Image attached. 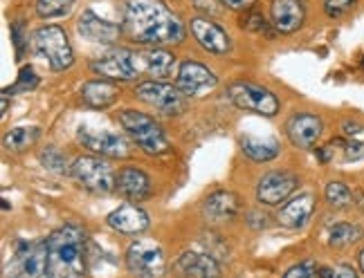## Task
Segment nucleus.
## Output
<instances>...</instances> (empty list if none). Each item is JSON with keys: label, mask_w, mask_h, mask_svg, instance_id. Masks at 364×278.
I'll use <instances>...</instances> for the list:
<instances>
[{"label": "nucleus", "mask_w": 364, "mask_h": 278, "mask_svg": "<svg viewBox=\"0 0 364 278\" xmlns=\"http://www.w3.org/2000/svg\"><path fill=\"white\" fill-rule=\"evenodd\" d=\"M122 27L142 45H176L185 38V25L162 0H124Z\"/></svg>", "instance_id": "1"}, {"label": "nucleus", "mask_w": 364, "mask_h": 278, "mask_svg": "<svg viewBox=\"0 0 364 278\" xmlns=\"http://www.w3.org/2000/svg\"><path fill=\"white\" fill-rule=\"evenodd\" d=\"M176 70V57L169 50H113L106 57L92 61V72L106 79L133 81L137 77H151L160 81L171 77Z\"/></svg>", "instance_id": "2"}, {"label": "nucleus", "mask_w": 364, "mask_h": 278, "mask_svg": "<svg viewBox=\"0 0 364 278\" xmlns=\"http://www.w3.org/2000/svg\"><path fill=\"white\" fill-rule=\"evenodd\" d=\"M83 233L77 227H61L48 238L50 278H81L83 265Z\"/></svg>", "instance_id": "3"}, {"label": "nucleus", "mask_w": 364, "mask_h": 278, "mask_svg": "<svg viewBox=\"0 0 364 278\" xmlns=\"http://www.w3.org/2000/svg\"><path fill=\"white\" fill-rule=\"evenodd\" d=\"M119 123L146 155H164V152L169 150V142H166L160 123L153 117L137 113V110H122Z\"/></svg>", "instance_id": "4"}, {"label": "nucleus", "mask_w": 364, "mask_h": 278, "mask_svg": "<svg viewBox=\"0 0 364 278\" xmlns=\"http://www.w3.org/2000/svg\"><path fill=\"white\" fill-rule=\"evenodd\" d=\"M32 45L38 57H43L50 63L54 72L68 70L75 63V54H73V45H70V40H68V34L57 25H48L36 30Z\"/></svg>", "instance_id": "5"}, {"label": "nucleus", "mask_w": 364, "mask_h": 278, "mask_svg": "<svg viewBox=\"0 0 364 278\" xmlns=\"http://www.w3.org/2000/svg\"><path fill=\"white\" fill-rule=\"evenodd\" d=\"M5 278H50L48 240L41 243H16L14 262L7 265Z\"/></svg>", "instance_id": "6"}, {"label": "nucleus", "mask_w": 364, "mask_h": 278, "mask_svg": "<svg viewBox=\"0 0 364 278\" xmlns=\"http://www.w3.org/2000/svg\"><path fill=\"white\" fill-rule=\"evenodd\" d=\"M70 173H73L79 187H83L90 193H110L117 187V177L110 171V166L100 157H90V155L77 157Z\"/></svg>", "instance_id": "7"}, {"label": "nucleus", "mask_w": 364, "mask_h": 278, "mask_svg": "<svg viewBox=\"0 0 364 278\" xmlns=\"http://www.w3.org/2000/svg\"><path fill=\"white\" fill-rule=\"evenodd\" d=\"M126 265L137 278H162L166 269V258L158 243L135 240L126 252Z\"/></svg>", "instance_id": "8"}, {"label": "nucleus", "mask_w": 364, "mask_h": 278, "mask_svg": "<svg viewBox=\"0 0 364 278\" xmlns=\"http://www.w3.org/2000/svg\"><path fill=\"white\" fill-rule=\"evenodd\" d=\"M228 96L232 99V104L241 110H250V113H257L263 117H274L279 113V99L257 83H232L228 88Z\"/></svg>", "instance_id": "9"}, {"label": "nucleus", "mask_w": 364, "mask_h": 278, "mask_svg": "<svg viewBox=\"0 0 364 278\" xmlns=\"http://www.w3.org/2000/svg\"><path fill=\"white\" fill-rule=\"evenodd\" d=\"M135 96L164 115H180L187 110V94H182L178 86H169L162 81H144L135 88Z\"/></svg>", "instance_id": "10"}, {"label": "nucleus", "mask_w": 364, "mask_h": 278, "mask_svg": "<svg viewBox=\"0 0 364 278\" xmlns=\"http://www.w3.org/2000/svg\"><path fill=\"white\" fill-rule=\"evenodd\" d=\"M79 142L92 152H100L106 157L126 160L131 157V144L129 139L119 133L106 130V128H92V126H79L77 130Z\"/></svg>", "instance_id": "11"}, {"label": "nucleus", "mask_w": 364, "mask_h": 278, "mask_svg": "<svg viewBox=\"0 0 364 278\" xmlns=\"http://www.w3.org/2000/svg\"><path fill=\"white\" fill-rule=\"evenodd\" d=\"M176 86L187 96H200L218 86V79L209 67L196 61H187L178 67V79Z\"/></svg>", "instance_id": "12"}, {"label": "nucleus", "mask_w": 364, "mask_h": 278, "mask_svg": "<svg viewBox=\"0 0 364 278\" xmlns=\"http://www.w3.org/2000/svg\"><path fill=\"white\" fill-rule=\"evenodd\" d=\"M297 189V177L288 173V171H272L268 175L261 177L259 189H257V198L261 204H282L288 200V196Z\"/></svg>", "instance_id": "13"}, {"label": "nucleus", "mask_w": 364, "mask_h": 278, "mask_svg": "<svg viewBox=\"0 0 364 278\" xmlns=\"http://www.w3.org/2000/svg\"><path fill=\"white\" fill-rule=\"evenodd\" d=\"M189 30L203 50L212 52V54H228L230 52V36L214 21H209L205 16H196L189 23Z\"/></svg>", "instance_id": "14"}, {"label": "nucleus", "mask_w": 364, "mask_h": 278, "mask_svg": "<svg viewBox=\"0 0 364 278\" xmlns=\"http://www.w3.org/2000/svg\"><path fill=\"white\" fill-rule=\"evenodd\" d=\"M77 30L83 38L92 40V43H115L122 36L124 27L106 18H100L92 9H86L77 21Z\"/></svg>", "instance_id": "15"}, {"label": "nucleus", "mask_w": 364, "mask_h": 278, "mask_svg": "<svg viewBox=\"0 0 364 278\" xmlns=\"http://www.w3.org/2000/svg\"><path fill=\"white\" fill-rule=\"evenodd\" d=\"M173 269L180 278H220V265L216 258L198 252L180 254Z\"/></svg>", "instance_id": "16"}, {"label": "nucleus", "mask_w": 364, "mask_h": 278, "mask_svg": "<svg viewBox=\"0 0 364 278\" xmlns=\"http://www.w3.org/2000/svg\"><path fill=\"white\" fill-rule=\"evenodd\" d=\"M321 130H324V123H321V119L315 117V115H308V113L290 117L288 123H286V133L290 137V142L295 146H299V148L315 146L317 139L321 137Z\"/></svg>", "instance_id": "17"}, {"label": "nucleus", "mask_w": 364, "mask_h": 278, "mask_svg": "<svg viewBox=\"0 0 364 278\" xmlns=\"http://www.w3.org/2000/svg\"><path fill=\"white\" fill-rule=\"evenodd\" d=\"M108 227L126 235H137L149 229V216L137 204H122L108 213Z\"/></svg>", "instance_id": "18"}, {"label": "nucleus", "mask_w": 364, "mask_h": 278, "mask_svg": "<svg viewBox=\"0 0 364 278\" xmlns=\"http://www.w3.org/2000/svg\"><path fill=\"white\" fill-rule=\"evenodd\" d=\"M306 11L299 0H272V25L282 34H292L304 25Z\"/></svg>", "instance_id": "19"}, {"label": "nucleus", "mask_w": 364, "mask_h": 278, "mask_svg": "<svg viewBox=\"0 0 364 278\" xmlns=\"http://www.w3.org/2000/svg\"><path fill=\"white\" fill-rule=\"evenodd\" d=\"M313 211H315V198L311 193H301L295 200L286 202V206L279 211L277 220H279V225L286 229H301L306 222L311 220Z\"/></svg>", "instance_id": "20"}, {"label": "nucleus", "mask_w": 364, "mask_h": 278, "mask_svg": "<svg viewBox=\"0 0 364 278\" xmlns=\"http://www.w3.org/2000/svg\"><path fill=\"white\" fill-rule=\"evenodd\" d=\"M126 200L139 202L149 198L151 193V179L144 171L139 169H122L117 175V187H115Z\"/></svg>", "instance_id": "21"}, {"label": "nucleus", "mask_w": 364, "mask_h": 278, "mask_svg": "<svg viewBox=\"0 0 364 278\" xmlns=\"http://www.w3.org/2000/svg\"><path fill=\"white\" fill-rule=\"evenodd\" d=\"M239 198L234 196L230 191H218L214 196H209L205 200V206L203 211L207 216V220L212 222H225V220H232L236 213H239Z\"/></svg>", "instance_id": "22"}, {"label": "nucleus", "mask_w": 364, "mask_h": 278, "mask_svg": "<svg viewBox=\"0 0 364 278\" xmlns=\"http://www.w3.org/2000/svg\"><path fill=\"white\" fill-rule=\"evenodd\" d=\"M119 96L117 86L108 81H88L83 83L81 88V101L86 104L88 108H97V110H104L108 106H113Z\"/></svg>", "instance_id": "23"}, {"label": "nucleus", "mask_w": 364, "mask_h": 278, "mask_svg": "<svg viewBox=\"0 0 364 278\" xmlns=\"http://www.w3.org/2000/svg\"><path fill=\"white\" fill-rule=\"evenodd\" d=\"M241 148L243 152L255 162H270L279 155V150H282V146H279L277 139L272 137H255V135H247L241 139Z\"/></svg>", "instance_id": "24"}, {"label": "nucleus", "mask_w": 364, "mask_h": 278, "mask_svg": "<svg viewBox=\"0 0 364 278\" xmlns=\"http://www.w3.org/2000/svg\"><path fill=\"white\" fill-rule=\"evenodd\" d=\"M41 130L36 126H18V128H11L5 139H3V144L7 150H14V152H21L25 148H30L36 139H38Z\"/></svg>", "instance_id": "25"}, {"label": "nucleus", "mask_w": 364, "mask_h": 278, "mask_svg": "<svg viewBox=\"0 0 364 278\" xmlns=\"http://www.w3.org/2000/svg\"><path fill=\"white\" fill-rule=\"evenodd\" d=\"M360 235H362V229L358 225H351V222H338L328 233V243H331V247H346V245L355 243Z\"/></svg>", "instance_id": "26"}, {"label": "nucleus", "mask_w": 364, "mask_h": 278, "mask_svg": "<svg viewBox=\"0 0 364 278\" xmlns=\"http://www.w3.org/2000/svg\"><path fill=\"white\" fill-rule=\"evenodd\" d=\"M77 0H36V13L41 18H59L70 13Z\"/></svg>", "instance_id": "27"}, {"label": "nucleus", "mask_w": 364, "mask_h": 278, "mask_svg": "<svg viewBox=\"0 0 364 278\" xmlns=\"http://www.w3.org/2000/svg\"><path fill=\"white\" fill-rule=\"evenodd\" d=\"M38 160H41V164H43L46 169L52 171V173H65V171H68V160H65V155H63V152H61L57 146H48V148H43V150H41Z\"/></svg>", "instance_id": "28"}, {"label": "nucleus", "mask_w": 364, "mask_h": 278, "mask_svg": "<svg viewBox=\"0 0 364 278\" xmlns=\"http://www.w3.org/2000/svg\"><path fill=\"white\" fill-rule=\"evenodd\" d=\"M326 200L335 208H344V206L351 204V200H353L351 189H348L344 182H331L326 187Z\"/></svg>", "instance_id": "29"}, {"label": "nucleus", "mask_w": 364, "mask_h": 278, "mask_svg": "<svg viewBox=\"0 0 364 278\" xmlns=\"http://www.w3.org/2000/svg\"><path fill=\"white\" fill-rule=\"evenodd\" d=\"M36 86H38V77L34 74V70H32L30 65H27V67L21 70V74H18L16 83H14V86H9V88H5V94L30 92V90H34Z\"/></svg>", "instance_id": "30"}, {"label": "nucleus", "mask_w": 364, "mask_h": 278, "mask_svg": "<svg viewBox=\"0 0 364 278\" xmlns=\"http://www.w3.org/2000/svg\"><path fill=\"white\" fill-rule=\"evenodd\" d=\"M241 27L243 30H247V32H259V34H270V30H268V21H265L261 13H257V11H247L245 16L241 18ZM272 36V34H270Z\"/></svg>", "instance_id": "31"}, {"label": "nucleus", "mask_w": 364, "mask_h": 278, "mask_svg": "<svg viewBox=\"0 0 364 278\" xmlns=\"http://www.w3.org/2000/svg\"><path fill=\"white\" fill-rule=\"evenodd\" d=\"M358 0H324V9L331 18H340L355 7Z\"/></svg>", "instance_id": "32"}, {"label": "nucleus", "mask_w": 364, "mask_h": 278, "mask_svg": "<svg viewBox=\"0 0 364 278\" xmlns=\"http://www.w3.org/2000/svg\"><path fill=\"white\" fill-rule=\"evenodd\" d=\"M284 278H317L315 260H304V262H299V265L290 267Z\"/></svg>", "instance_id": "33"}, {"label": "nucleus", "mask_w": 364, "mask_h": 278, "mask_svg": "<svg viewBox=\"0 0 364 278\" xmlns=\"http://www.w3.org/2000/svg\"><path fill=\"white\" fill-rule=\"evenodd\" d=\"M11 40H14V45H16V57L21 59L25 54V25H23V21H16L11 25Z\"/></svg>", "instance_id": "34"}, {"label": "nucleus", "mask_w": 364, "mask_h": 278, "mask_svg": "<svg viewBox=\"0 0 364 278\" xmlns=\"http://www.w3.org/2000/svg\"><path fill=\"white\" fill-rule=\"evenodd\" d=\"M364 157V144L360 142H351L344 146V160L346 162H355V160H362Z\"/></svg>", "instance_id": "35"}, {"label": "nucleus", "mask_w": 364, "mask_h": 278, "mask_svg": "<svg viewBox=\"0 0 364 278\" xmlns=\"http://www.w3.org/2000/svg\"><path fill=\"white\" fill-rule=\"evenodd\" d=\"M220 3L225 7H230V9L241 11V9H252V5H255L257 0H220Z\"/></svg>", "instance_id": "36"}, {"label": "nucleus", "mask_w": 364, "mask_h": 278, "mask_svg": "<svg viewBox=\"0 0 364 278\" xmlns=\"http://www.w3.org/2000/svg\"><path fill=\"white\" fill-rule=\"evenodd\" d=\"M333 272H335L333 278H358V272L351 265H338Z\"/></svg>", "instance_id": "37"}, {"label": "nucleus", "mask_w": 364, "mask_h": 278, "mask_svg": "<svg viewBox=\"0 0 364 278\" xmlns=\"http://www.w3.org/2000/svg\"><path fill=\"white\" fill-rule=\"evenodd\" d=\"M193 7L200 11H216V0H193Z\"/></svg>", "instance_id": "38"}, {"label": "nucleus", "mask_w": 364, "mask_h": 278, "mask_svg": "<svg viewBox=\"0 0 364 278\" xmlns=\"http://www.w3.org/2000/svg\"><path fill=\"white\" fill-rule=\"evenodd\" d=\"M360 130H362V128H360V123H351V121H346V123H344V133H346V135H358Z\"/></svg>", "instance_id": "39"}, {"label": "nucleus", "mask_w": 364, "mask_h": 278, "mask_svg": "<svg viewBox=\"0 0 364 278\" xmlns=\"http://www.w3.org/2000/svg\"><path fill=\"white\" fill-rule=\"evenodd\" d=\"M333 276H335L333 267H319L317 269V278H333Z\"/></svg>", "instance_id": "40"}, {"label": "nucleus", "mask_w": 364, "mask_h": 278, "mask_svg": "<svg viewBox=\"0 0 364 278\" xmlns=\"http://www.w3.org/2000/svg\"><path fill=\"white\" fill-rule=\"evenodd\" d=\"M7 106H9V101H7V94L3 96V117H5V113H7Z\"/></svg>", "instance_id": "41"}, {"label": "nucleus", "mask_w": 364, "mask_h": 278, "mask_svg": "<svg viewBox=\"0 0 364 278\" xmlns=\"http://www.w3.org/2000/svg\"><path fill=\"white\" fill-rule=\"evenodd\" d=\"M360 269L364 272V249H362V254H360Z\"/></svg>", "instance_id": "42"}]
</instances>
